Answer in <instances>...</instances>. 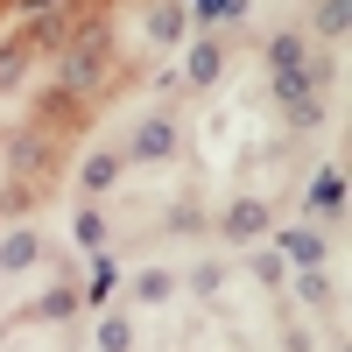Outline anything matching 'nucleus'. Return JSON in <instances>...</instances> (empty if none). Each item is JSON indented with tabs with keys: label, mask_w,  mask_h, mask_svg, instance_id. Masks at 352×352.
Returning a JSON list of instances; mask_svg holds the SVG:
<instances>
[{
	"label": "nucleus",
	"mask_w": 352,
	"mask_h": 352,
	"mask_svg": "<svg viewBox=\"0 0 352 352\" xmlns=\"http://www.w3.org/2000/svg\"><path fill=\"white\" fill-rule=\"evenodd\" d=\"M99 78H106V43H78L64 56V92H92Z\"/></svg>",
	"instance_id": "obj_1"
},
{
	"label": "nucleus",
	"mask_w": 352,
	"mask_h": 352,
	"mask_svg": "<svg viewBox=\"0 0 352 352\" xmlns=\"http://www.w3.org/2000/svg\"><path fill=\"white\" fill-rule=\"evenodd\" d=\"M169 148H176V127L162 120V113H148V120L134 127V141H127V155H134V162H162Z\"/></svg>",
	"instance_id": "obj_2"
},
{
	"label": "nucleus",
	"mask_w": 352,
	"mask_h": 352,
	"mask_svg": "<svg viewBox=\"0 0 352 352\" xmlns=\"http://www.w3.org/2000/svg\"><path fill=\"white\" fill-rule=\"evenodd\" d=\"M219 232H226V240H254V232H268V204H261V197H240V204L219 219Z\"/></svg>",
	"instance_id": "obj_3"
},
{
	"label": "nucleus",
	"mask_w": 352,
	"mask_h": 352,
	"mask_svg": "<svg viewBox=\"0 0 352 352\" xmlns=\"http://www.w3.org/2000/svg\"><path fill=\"white\" fill-rule=\"evenodd\" d=\"M275 240H282L275 254H282V261H296V268H317V261H324V240H317L310 226H289V232H275Z\"/></svg>",
	"instance_id": "obj_4"
},
{
	"label": "nucleus",
	"mask_w": 352,
	"mask_h": 352,
	"mask_svg": "<svg viewBox=\"0 0 352 352\" xmlns=\"http://www.w3.org/2000/svg\"><path fill=\"white\" fill-rule=\"evenodd\" d=\"M303 197H310V212H338V204H345V169L324 162V169L310 176V190H303Z\"/></svg>",
	"instance_id": "obj_5"
},
{
	"label": "nucleus",
	"mask_w": 352,
	"mask_h": 352,
	"mask_svg": "<svg viewBox=\"0 0 352 352\" xmlns=\"http://www.w3.org/2000/svg\"><path fill=\"white\" fill-rule=\"evenodd\" d=\"M78 184L92 190V197H106L113 184H120V155H113V148H99V155H85V169H78Z\"/></svg>",
	"instance_id": "obj_6"
},
{
	"label": "nucleus",
	"mask_w": 352,
	"mask_h": 352,
	"mask_svg": "<svg viewBox=\"0 0 352 352\" xmlns=\"http://www.w3.org/2000/svg\"><path fill=\"white\" fill-rule=\"evenodd\" d=\"M268 71H275V85L296 78V71H303V36H289V28H282V36H268Z\"/></svg>",
	"instance_id": "obj_7"
},
{
	"label": "nucleus",
	"mask_w": 352,
	"mask_h": 352,
	"mask_svg": "<svg viewBox=\"0 0 352 352\" xmlns=\"http://www.w3.org/2000/svg\"><path fill=\"white\" fill-rule=\"evenodd\" d=\"M36 254H43V232H8L0 240V268H36Z\"/></svg>",
	"instance_id": "obj_8"
},
{
	"label": "nucleus",
	"mask_w": 352,
	"mask_h": 352,
	"mask_svg": "<svg viewBox=\"0 0 352 352\" xmlns=\"http://www.w3.org/2000/svg\"><path fill=\"white\" fill-rule=\"evenodd\" d=\"M184 71H190V85H219V71H226V50H219V43H197Z\"/></svg>",
	"instance_id": "obj_9"
},
{
	"label": "nucleus",
	"mask_w": 352,
	"mask_h": 352,
	"mask_svg": "<svg viewBox=\"0 0 352 352\" xmlns=\"http://www.w3.org/2000/svg\"><path fill=\"white\" fill-rule=\"evenodd\" d=\"M113 282H120V268H113V261L99 254V268H92V282L78 289V303H92V310H99V303H113Z\"/></svg>",
	"instance_id": "obj_10"
},
{
	"label": "nucleus",
	"mask_w": 352,
	"mask_h": 352,
	"mask_svg": "<svg viewBox=\"0 0 352 352\" xmlns=\"http://www.w3.org/2000/svg\"><path fill=\"white\" fill-rule=\"evenodd\" d=\"M134 296L148 303V310H155V303H169V296H176V275H169V268H148V275L134 282Z\"/></svg>",
	"instance_id": "obj_11"
},
{
	"label": "nucleus",
	"mask_w": 352,
	"mask_h": 352,
	"mask_svg": "<svg viewBox=\"0 0 352 352\" xmlns=\"http://www.w3.org/2000/svg\"><path fill=\"white\" fill-rule=\"evenodd\" d=\"M106 240H113V232H106V212H78V247H85V254H106Z\"/></svg>",
	"instance_id": "obj_12"
},
{
	"label": "nucleus",
	"mask_w": 352,
	"mask_h": 352,
	"mask_svg": "<svg viewBox=\"0 0 352 352\" xmlns=\"http://www.w3.org/2000/svg\"><path fill=\"white\" fill-rule=\"evenodd\" d=\"M247 275H254L261 289H275V282H282V254H275V247H254V254H247Z\"/></svg>",
	"instance_id": "obj_13"
},
{
	"label": "nucleus",
	"mask_w": 352,
	"mask_h": 352,
	"mask_svg": "<svg viewBox=\"0 0 352 352\" xmlns=\"http://www.w3.org/2000/svg\"><path fill=\"white\" fill-rule=\"evenodd\" d=\"M176 36H184V8L169 0V8H155V14H148V43H176Z\"/></svg>",
	"instance_id": "obj_14"
},
{
	"label": "nucleus",
	"mask_w": 352,
	"mask_h": 352,
	"mask_svg": "<svg viewBox=\"0 0 352 352\" xmlns=\"http://www.w3.org/2000/svg\"><path fill=\"white\" fill-rule=\"evenodd\" d=\"M99 352H134V324L127 317H99Z\"/></svg>",
	"instance_id": "obj_15"
},
{
	"label": "nucleus",
	"mask_w": 352,
	"mask_h": 352,
	"mask_svg": "<svg viewBox=\"0 0 352 352\" xmlns=\"http://www.w3.org/2000/svg\"><path fill=\"white\" fill-rule=\"evenodd\" d=\"M331 296H338V289H331V275H324V268H303V303H310V310H324Z\"/></svg>",
	"instance_id": "obj_16"
},
{
	"label": "nucleus",
	"mask_w": 352,
	"mask_h": 352,
	"mask_svg": "<svg viewBox=\"0 0 352 352\" xmlns=\"http://www.w3.org/2000/svg\"><path fill=\"white\" fill-rule=\"evenodd\" d=\"M71 310H78V289H50V296H36V317H50V324L71 317Z\"/></svg>",
	"instance_id": "obj_17"
},
{
	"label": "nucleus",
	"mask_w": 352,
	"mask_h": 352,
	"mask_svg": "<svg viewBox=\"0 0 352 352\" xmlns=\"http://www.w3.org/2000/svg\"><path fill=\"white\" fill-rule=\"evenodd\" d=\"M345 21H352V0H324V8H317V28H324V36H345Z\"/></svg>",
	"instance_id": "obj_18"
},
{
	"label": "nucleus",
	"mask_w": 352,
	"mask_h": 352,
	"mask_svg": "<svg viewBox=\"0 0 352 352\" xmlns=\"http://www.w3.org/2000/svg\"><path fill=\"white\" fill-rule=\"evenodd\" d=\"M240 14V0H197V21H232Z\"/></svg>",
	"instance_id": "obj_19"
},
{
	"label": "nucleus",
	"mask_w": 352,
	"mask_h": 352,
	"mask_svg": "<svg viewBox=\"0 0 352 352\" xmlns=\"http://www.w3.org/2000/svg\"><path fill=\"white\" fill-rule=\"evenodd\" d=\"M219 282H226V275H219V268H212V261H204V268H197V275H190V289H197V296H219Z\"/></svg>",
	"instance_id": "obj_20"
},
{
	"label": "nucleus",
	"mask_w": 352,
	"mask_h": 352,
	"mask_svg": "<svg viewBox=\"0 0 352 352\" xmlns=\"http://www.w3.org/2000/svg\"><path fill=\"white\" fill-rule=\"evenodd\" d=\"M21 85V56H0V92H14Z\"/></svg>",
	"instance_id": "obj_21"
}]
</instances>
